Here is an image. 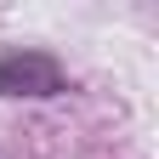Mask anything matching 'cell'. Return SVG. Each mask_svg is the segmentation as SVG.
I'll return each mask as SVG.
<instances>
[{
  "instance_id": "cell-1",
  "label": "cell",
  "mask_w": 159,
  "mask_h": 159,
  "mask_svg": "<svg viewBox=\"0 0 159 159\" xmlns=\"http://www.w3.org/2000/svg\"><path fill=\"white\" fill-rule=\"evenodd\" d=\"M63 91H68V68L57 63L51 51H34V46L0 51V97L46 102V97H63Z\"/></svg>"
}]
</instances>
